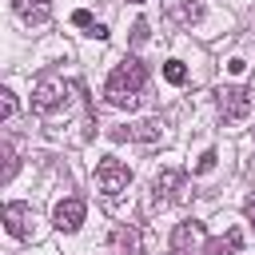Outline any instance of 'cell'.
Returning <instances> with one entry per match:
<instances>
[{
  "label": "cell",
  "mask_w": 255,
  "mask_h": 255,
  "mask_svg": "<svg viewBox=\"0 0 255 255\" xmlns=\"http://www.w3.org/2000/svg\"><path fill=\"white\" fill-rule=\"evenodd\" d=\"M163 135V124L159 120H135V124H124V128H112V139H131V143H155Z\"/></svg>",
  "instance_id": "52a82bcc"
},
{
  "label": "cell",
  "mask_w": 255,
  "mask_h": 255,
  "mask_svg": "<svg viewBox=\"0 0 255 255\" xmlns=\"http://www.w3.org/2000/svg\"><path fill=\"white\" fill-rule=\"evenodd\" d=\"M32 207L28 203H8L4 207V227H8V235L12 239H32Z\"/></svg>",
  "instance_id": "9c48e42d"
},
{
  "label": "cell",
  "mask_w": 255,
  "mask_h": 255,
  "mask_svg": "<svg viewBox=\"0 0 255 255\" xmlns=\"http://www.w3.org/2000/svg\"><path fill=\"white\" fill-rule=\"evenodd\" d=\"M128 187H131V167L124 159H116V155H104L96 163V191L108 195V199H120Z\"/></svg>",
  "instance_id": "7a4b0ae2"
},
{
  "label": "cell",
  "mask_w": 255,
  "mask_h": 255,
  "mask_svg": "<svg viewBox=\"0 0 255 255\" xmlns=\"http://www.w3.org/2000/svg\"><path fill=\"white\" fill-rule=\"evenodd\" d=\"M60 108H68V84H60L56 76H40L36 88H32V112L56 116Z\"/></svg>",
  "instance_id": "3957f363"
},
{
  "label": "cell",
  "mask_w": 255,
  "mask_h": 255,
  "mask_svg": "<svg viewBox=\"0 0 255 255\" xmlns=\"http://www.w3.org/2000/svg\"><path fill=\"white\" fill-rule=\"evenodd\" d=\"M112 247H116V255H139V235H135V227H112Z\"/></svg>",
  "instance_id": "7c38bea8"
},
{
  "label": "cell",
  "mask_w": 255,
  "mask_h": 255,
  "mask_svg": "<svg viewBox=\"0 0 255 255\" xmlns=\"http://www.w3.org/2000/svg\"><path fill=\"white\" fill-rule=\"evenodd\" d=\"M243 211H247V219L255 223V195H247V203H243Z\"/></svg>",
  "instance_id": "ffe728a7"
},
{
  "label": "cell",
  "mask_w": 255,
  "mask_h": 255,
  "mask_svg": "<svg viewBox=\"0 0 255 255\" xmlns=\"http://www.w3.org/2000/svg\"><path fill=\"white\" fill-rule=\"evenodd\" d=\"M167 16L175 24H183V28H191V24L203 20V0H171L167 4Z\"/></svg>",
  "instance_id": "30bf717a"
},
{
  "label": "cell",
  "mask_w": 255,
  "mask_h": 255,
  "mask_svg": "<svg viewBox=\"0 0 255 255\" xmlns=\"http://www.w3.org/2000/svg\"><path fill=\"white\" fill-rule=\"evenodd\" d=\"M239 247H243V231H239V227H231L227 235H219V239H211V243H207V255H235Z\"/></svg>",
  "instance_id": "4fadbf2b"
},
{
  "label": "cell",
  "mask_w": 255,
  "mask_h": 255,
  "mask_svg": "<svg viewBox=\"0 0 255 255\" xmlns=\"http://www.w3.org/2000/svg\"><path fill=\"white\" fill-rule=\"evenodd\" d=\"M12 112H16V96H12V92H8V88H4V92H0V116H4V120H8V116H12Z\"/></svg>",
  "instance_id": "e0dca14e"
},
{
  "label": "cell",
  "mask_w": 255,
  "mask_h": 255,
  "mask_svg": "<svg viewBox=\"0 0 255 255\" xmlns=\"http://www.w3.org/2000/svg\"><path fill=\"white\" fill-rule=\"evenodd\" d=\"M72 24H76V28H88V32L96 28V20H92V12H88V8H76V12H72Z\"/></svg>",
  "instance_id": "9a60e30c"
},
{
  "label": "cell",
  "mask_w": 255,
  "mask_h": 255,
  "mask_svg": "<svg viewBox=\"0 0 255 255\" xmlns=\"http://www.w3.org/2000/svg\"><path fill=\"white\" fill-rule=\"evenodd\" d=\"M163 80H167V84H183V80H187V68H183L179 60H167V64H163Z\"/></svg>",
  "instance_id": "5bb4252c"
},
{
  "label": "cell",
  "mask_w": 255,
  "mask_h": 255,
  "mask_svg": "<svg viewBox=\"0 0 255 255\" xmlns=\"http://www.w3.org/2000/svg\"><path fill=\"white\" fill-rule=\"evenodd\" d=\"M151 191H155L159 203L183 199V191H187V171H183V167H159L155 179H151Z\"/></svg>",
  "instance_id": "8992f818"
},
{
  "label": "cell",
  "mask_w": 255,
  "mask_h": 255,
  "mask_svg": "<svg viewBox=\"0 0 255 255\" xmlns=\"http://www.w3.org/2000/svg\"><path fill=\"white\" fill-rule=\"evenodd\" d=\"M171 255H207V227L199 219H183L171 231Z\"/></svg>",
  "instance_id": "277c9868"
},
{
  "label": "cell",
  "mask_w": 255,
  "mask_h": 255,
  "mask_svg": "<svg viewBox=\"0 0 255 255\" xmlns=\"http://www.w3.org/2000/svg\"><path fill=\"white\" fill-rule=\"evenodd\" d=\"M12 8L24 24H44L52 16V0H12Z\"/></svg>",
  "instance_id": "8fae6325"
},
{
  "label": "cell",
  "mask_w": 255,
  "mask_h": 255,
  "mask_svg": "<svg viewBox=\"0 0 255 255\" xmlns=\"http://www.w3.org/2000/svg\"><path fill=\"white\" fill-rule=\"evenodd\" d=\"M143 84H147V68H143V60L128 56V60H120V64L112 68V76H108V84H104V100H108L112 108H135Z\"/></svg>",
  "instance_id": "6da1fadb"
},
{
  "label": "cell",
  "mask_w": 255,
  "mask_h": 255,
  "mask_svg": "<svg viewBox=\"0 0 255 255\" xmlns=\"http://www.w3.org/2000/svg\"><path fill=\"white\" fill-rule=\"evenodd\" d=\"M84 215H88V203H84L80 195H68V199L56 203L52 223H56V231H76V227L84 223Z\"/></svg>",
  "instance_id": "ba28073f"
},
{
  "label": "cell",
  "mask_w": 255,
  "mask_h": 255,
  "mask_svg": "<svg viewBox=\"0 0 255 255\" xmlns=\"http://www.w3.org/2000/svg\"><path fill=\"white\" fill-rule=\"evenodd\" d=\"M131 4H143V0H131Z\"/></svg>",
  "instance_id": "44dd1931"
},
{
  "label": "cell",
  "mask_w": 255,
  "mask_h": 255,
  "mask_svg": "<svg viewBox=\"0 0 255 255\" xmlns=\"http://www.w3.org/2000/svg\"><path fill=\"white\" fill-rule=\"evenodd\" d=\"M215 159H219V155H215V151H203V155H199V159H195V175H207V171H211V167H215Z\"/></svg>",
  "instance_id": "2e32d148"
},
{
  "label": "cell",
  "mask_w": 255,
  "mask_h": 255,
  "mask_svg": "<svg viewBox=\"0 0 255 255\" xmlns=\"http://www.w3.org/2000/svg\"><path fill=\"white\" fill-rule=\"evenodd\" d=\"M215 104H219V120L223 124H239L251 112V92L239 88V84H227V88L215 92Z\"/></svg>",
  "instance_id": "5b68a950"
},
{
  "label": "cell",
  "mask_w": 255,
  "mask_h": 255,
  "mask_svg": "<svg viewBox=\"0 0 255 255\" xmlns=\"http://www.w3.org/2000/svg\"><path fill=\"white\" fill-rule=\"evenodd\" d=\"M4 155H8V163H4V175H0V179H4V183H8V179H12V175H16V151H12V147H8V151H4Z\"/></svg>",
  "instance_id": "d6986e66"
},
{
  "label": "cell",
  "mask_w": 255,
  "mask_h": 255,
  "mask_svg": "<svg viewBox=\"0 0 255 255\" xmlns=\"http://www.w3.org/2000/svg\"><path fill=\"white\" fill-rule=\"evenodd\" d=\"M147 40V20H135L131 24V44H143Z\"/></svg>",
  "instance_id": "ac0fdd59"
}]
</instances>
